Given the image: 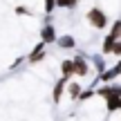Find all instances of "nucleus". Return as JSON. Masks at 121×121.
Returning <instances> with one entry per match:
<instances>
[{"label":"nucleus","instance_id":"obj_3","mask_svg":"<svg viewBox=\"0 0 121 121\" xmlns=\"http://www.w3.org/2000/svg\"><path fill=\"white\" fill-rule=\"evenodd\" d=\"M56 38H58L56 27H54L52 22H45V25L40 27V40H43L45 45H52V43H56Z\"/></svg>","mask_w":121,"mask_h":121},{"label":"nucleus","instance_id":"obj_8","mask_svg":"<svg viewBox=\"0 0 121 121\" xmlns=\"http://www.w3.org/2000/svg\"><path fill=\"white\" fill-rule=\"evenodd\" d=\"M56 45L60 49H74V47H76V38H74L72 34H63V36L56 38Z\"/></svg>","mask_w":121,"mask_h":121},{"label":"nucleus","instance_id":"obj_15","mask_svg":"<svg viewBox=\"0 0 121 121\" xmlns=\"http://www.w3.org/2000/svg\"><path fill=\"white\" fill-rule=\"evenodd\" d=\"M56 9V0H43V11L45 13H54Z\"/></svg>","mask_w":121,"mask_h":121},{"label":"nucleus","instance_id":"obj_17","mask_svg":"<svg viewBox=\"0 0 121 121\" xmlns=\"http://www.w3.org/2000/svg\"><path fill=\"white\" fill-rule=\"evenodd\" d=\"M112 54H114V56H119V58H121V38L117 40V43H114V49H112Z\"/></svg>","mask_w":121,"mask_h":121},{"label":"nucleus","instance_id":"obj_4","mask_svg":"<svg viewBox=\"0 0 121 121\" xmlns=\"http://www.w3.org/2000/svg\"><path fill=\"white\" fill-rule=\"evenodd\" d=\"M45 43L43 40H38V43L34 45V49L29 52V56H27V63H31V65H36V63H40V60L45 58Z\"/></svg>","mask_w":121,"mask_h":121},{"label":"nucleus","instance_id":"obj_9","mask_svg":"<svg viewBox=\"0 0 121 121\" xmlns=\"http://www.w3.org/2000/svg\"><path fill=\"white\" fill-rule=\"evenodd\" d=\"M67 92H69V99L76 101V99H78V94L83 92V85H81L78 81H67Z\"/></svg>","mask_w":121,"mask_h":121},{"label":"nucleus","instance_id":"obj_5","mask_svg":"<svg viewBox=\"0 0 121 121\" xmlns=\"http://www.w3.org/2000/svg\"><path fill=\"white\" fill-rule=\"evenodd\" d=\"M67 81H69L67 76H60L58 81L54 83V87H52V101H54V103H56V105L60 103V96H63L65 87H67Z\"/></svg>","mask_w":121,"mask_h":121},{"label":"nucleus","instance_id":"obj_11","mask_svg":"<svg viewBox=\"0 0 121 121\" xmlns=\"http://www.w3.org/2000/svg\"><path fill=\"white\" fill-rule=\"evenodd\" d=\"M114 43H117V38L108 34V36L103 38V43H101V54H112V49H114Z\"/></svg>","mask_w":121,"mask_h":121},{"label":"nucleus","instance_id":"obj_6","mask_svg":"<svg viewBox=\"0 0 121 121\" xmlns=\"http://www.w3.org/2000/svg\"><path fill=\"white\" fill-rule=\"evenodd\" d=\"M117 110H121V96L119 94H108L105 96V112L112 114Z\"/></svg>","mask_w":121,"mask_h":121},{"label":"nucleus","instance_id":"obj_10","mask_svg":"<svg viewBox=\"0 0 121 121\" xmlns=\"http://www.w3.org/2000/svg\"><path fill=\"white\" fill-rule=\"evenodd\" d=\"M60 74H63V76H67V78L74 76V63H72V58L60 60Z\"/></svg>","mask_w":121,"mask_h":121},{"label":"nucleus","instance_id":"obj_2","mask_svg":"<svg viewBox=\"0 0 121 121\" xmlns=\"http://www.w3.org/2000/svg\"><path fill=\"white\" fill-rule=\"evenodd\" d=\"M72 63H74V76L83 78V76L90 74V63H87V56H85L83 52H78L76 56L72 58Z\"/></svg>","mask_w":121,"mask_h":121},{"label":"nucleus","instance_id":"obj_16","mask_svg":"<svg viewBox=\"0 0 121 121\" xmlns=\"http://www.w3.org/2000/svg\"><path fill=\"white\" fill-rule=\"evenodd\" d=\"M16 13H18V16H31V11L25 7V4H18V7H16Z\"/></svg>","mask_w":121,"mask_h":121},{"label":"nucleus","instance_id":"obj_18","mask_svg":"<svg viewBox=\"0 0 121 121\" xmlns=\"http://www.w3.org/2000/svg\"><path fill=\"white\" fill-rule=\"evenodd\" d=\"M22 63H25V58H22V56H20V58H16V60H13V63H11V65H9V69H16V67H20V65H22Z\"/></svg>","mask_w":121,"mask_h":121},{"label":"nucleus","instance_id":"obj_12","mask_svg":"<svg viewBox=\"0 0 121 121\" xmlns=\"http://www.w3.org/2000/svg\"><path fill=\"white\" fill-rule=\"evenodd\" d=\"M110 36H114V38H121V18H117V20L112 22V25H110V31H108Z\"/></svg>","mask_w":121,"mask_h":121},{"label":"nucleus","instance_id":"obj_14","mask_svg":"<svg viewBox=\"0 0 121 121\" xmlns=\"http://www.w3.org/2000/svg\"><path fill=\"white\" fill-rule=\"evenodd\" d=\"M92 96H96V90L87 87V90H83L81 94H78V99H76V101H87V99H92Z\"/></svg>","mask_w":121,"mask_h":121},{"label":"nucleus","instance_id":"obj_13","mask_svg":"<svg viewBox=\"0 0 121 121\" xmlns=\"http://www.w3.org/2000/svg\"><path fill=\"white\" fill-rule=\"evenodd\" d=\"M81 0H56V9H74Z\"/></svg>","mask_w":121,"mask_h":121},{"label":"nucleus","instance_id":"obj_1","mask_svg":"<svg viewBox=\"0 0 121 121\" xmlns=\"http://www.w3.org/2000/svg\"><path fill=\"white\" fill-rule=\"evenodd\" d=\"M85 18H87V22H90V25L94 27L96 31L105 29V27L110 25V18H108V13H105L103 9H99V7H92V9H87Z\"/></svg>","mask_w":121,"mask_h":121},{"label":"nucleus","instance_id":"obj_7","mask_svg":"<svg viewBox=\"0 0 121 121\" xmlns=\"http://www.w3.org/2000/svg\"><path fill=\"white\" fill-rule=\"evenodd\" d=\"M90 60H92V67L96 69V76H99V74H103L105 69H108V63H105L103 54H92V56H90Z\"/></svg>","mask_w":121,"mask_h":121}]
</instances>
